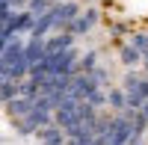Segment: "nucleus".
<instances>
[{
    "instance_id": "obj_1",
    "label": "nucleus",
    "mask_w": 148,
    "mask_h": 145,
    "mask_svg": "<svg viewBox=\"0 0 148 145\" xmlns=\"http://www.w3.org/2000/svg\"><path fill=\"white\" fill-rule=\"evenodd\" d=\"M121 89H125L127 110H142V104L148 101V77L130 71V74L125 77V83H121Z\"/></svg>"
},
{
    "instance_id": "obj_2",
    "label": "nucleus",
    "mask_w": 148,
    "mask_h": 145,
    "mask_svg": "<svg viewBox=\"0 0 148 145\" xmlns=\"http://www.w3.org/2000/svg\"><path fill=\"white\" fill-rule=\"evenodd\" d=\"M80 3L77 0H62V3H56L53 9H51V18H53V24H56V30L59 33H65L68 27H71V21L80 15Z\"/></svg>"
},
{
    "instance_id": "obj_3",
    "label": "nucleus",
    "mask_w": 148,
    "mask_h": 145,
    "mask_svg": "<svg viewBox=\"0 0 148 145\" xmlns=\"http://www.w3.org/2000/svg\"><path fill=\"white\" fill-rule=\"evenodd\" d=\"M95 24H98V9H95V6H89V9H83L80 15L71 21V27H68L65 33H71V36H86V33L95 27Z\"/></svg>"
},
{
    "instance_id": "obj_4",
    "label": "nucleus",
    "mask_w": 148,
    "mask_h": 145,
    "mask_svg": "<svg viewBox=\"0 0 148 145\" xmlns=\"http://www.w3.org/2000/svg\"><path fill=\"white\" fill-rule=\"evenodd\" d=\"M74 47V36L71 33H56L51 39H45V56H56V53H65Z\"/></svg>"
},
{
    "instance_id": "obj_5",
    "label": "nucleus",
    "mask_w": 148,
    "mask_h": 145,
    "mask_svg": "<svg viewBox=\"0 0 148 145\" xmlns=\"http://www.w3.org/2000/svg\"><path fill=\"white\" fill-rule=\"evenodd\" d=\"M24 56H27V62H30V71L33 68H39L45 62V42L42 39H27V47H24Z\"/></svg>"
},
{
    "instance_id": "obj_6",
    "label": "nucleus",
    "mask_w": 148,
    "mask_h": 145,
    "mask_svg": "<svg viewBox=\"0 0 148 145\" xmlns=\"http://www.w3.org/2000/svg\"><path fill=\"white\" fill-rule=\"evenodd\" d=\"M30 110H33V101H27V98H15V101H9V104H6V113H9L12 122H21V118H27Z\"/></svg>"
},
{
    "instance_id": "obj_7",
    "label": "nucleus",
    "mask_w": 148,
    "mask_h": 145,
    "mask_svg": "<svg viewBox=\"0 0 148 145\" xmlns=\"http://www.w3.org/2000/svg\"><path fill=\"white\" fill-rule=\"evenodd\" d=\"M42 139V145H65L68 139H65V130L59 127V124H51V127H45V130H39L36 133Z\"/></svg>"
},
{
    "instance_id": "obj_8",
    "label": "nucleus",
    "mask_w": 148,
    "mask_h": 145,
    "mask_svg": "<svg viewBox=\"0 0 148 145\" xmlns=\"http://www.w3.org/2000/svg\"><path fill=\"white\" fill-rule=\"evenodd\" d=\"M107 107H110L113 113H125V110H127L125 89H110V92H107Z\"/></svg>"
},
{
    "instance_id": "obj_9",
    "label": "nucleus",
    "mask_w": 148,
    "mask_h": 145,
    "mask_svg": "<svg viewBox=\"0 0 148 145\" xmlns=\"http://www.w3.org/2000/svg\"><path fill=\"white\" fill-rule=\"evenodd\" d=\"M21 95V80H9L6 86H0V104H9Z\"/></svg>"
},
{
    "instance_id": "obj_10",
    "label": "nucleus",
    "mask_w": 148,
    "mask_h": 145,
    "mask_svg": "<svg viewBox=\"0 0 148 145\" xmlns=\"http://www.w3.org/2000/svg\"><path fill=\"white\" fill-rule=\"evenodd\" d=\"M119 56H121V62L130 65V68H133V65H142V53L133 51L130 44H121V47H119Z\"/></svg>"
},
{
    "instance_id": "obj_11",
    "label": "nucleus",
    "mask_w": 148,
    "mask_h": 145,
    "mask_svg": "<svg viewBox=\"0 0 148 145\" xmlns=\"http://www.w3.org/2000/svg\"><path fill=\"white\" fill-rule=\"evenodd\" d=\"M95 68H101V65H98V53H95V51L83 53V56H80V74H92Z\"/></svg>"
},
{
    "instance_id": "obj_12",
    "label": "nucleus",
    "mask_w": 148,
    "mask_h": 145,
    "mask_svg": "<svg viewBox=\"0 0 148 145\" xmlns=\"http://www.w3.org/2000/svg\"><path fill=\"white\" fill-rule=\"evenodd\" d=\"M127 44L133 47V51H139V53L145 56V53H148V33H133Z\"/></svg>"
},
{
    "instance_id": "obj_13",
    "label": "nucleus",
    "mask_w": 148,
    "mask_h": 145,
    "mask_svg": "<svg viewBox=\"0 0 148 145\" xmlns=\"http://www.w3.org/2000/svg\"><path fill=\"white\" fill-rule=\"evenodd\" d=\"M9 6L15 12H24V6H30V0H9Z\"/></svg>"
},
{
    "instance_id": "obj_14",
    "label": "nucleus",
    "mask_w": 148,
    "mask_h": 145,
    "mask_svg": "<svg viewBox=\"0 0 148 145\" xmlns=\"http://www.w3.org/2000/svg\"><path fill=\"white\" fill-rule=\"evenodd\" d=\"M142 74H145V77H148V53H145V56H142Z\"/></svg>"
},
{
    "instance_id": "obj_15",
    "label": "nucleus",
    "mask_w": 148,
    "mask_h": 145,
    "mask_svg": "<svg viewBox=\"0 0 148 145\" xmlns=\"http://www.w3.org/2000/svg\"><path fill=\"white\" fill-rule=\"evenodd\" d=\"M142 116H145V122H148V101L142 104Z\"/></svg>"
},
{
    "instance_id": "obj_16",
    "label": "nucleus",
    "mask_w": 148,
    "mask_h": 145,
    "mask_svg": "<svg viewBox=\"0 0 148 145\" xmlns=\"http://www.w3.org/2000/svg\"><path fill=\"white\" fill-rule=\"evenodd\" d=\"M47 3H51V6H56V3H62V0H47Z\"/></svg>"
}]
</instances>
